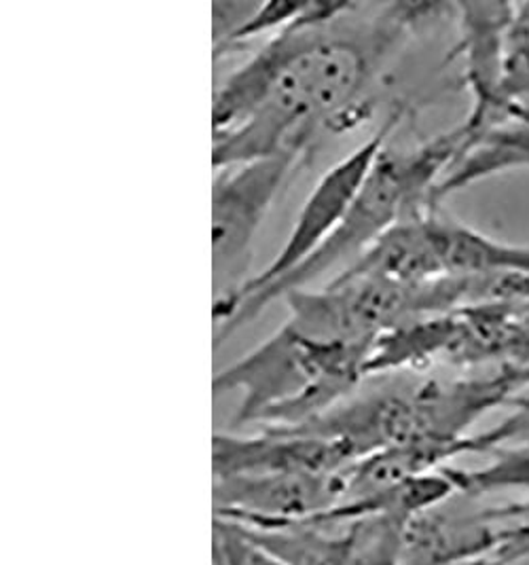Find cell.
<instances>
[{
	"instance_id": "obj_1",
	"label": "cell",
	"mask_w": 529,
	"mask_h": 565,
	"mask_svg": "<svg viewBox=\"0 0 529 565\" xmlns=\"http://www.w3.org/2000/svg\"><path fill=\"white\" fill-rule=\"evenodd\" d=\"M452 11L445 2H307L216 89L214 168L284 153L311 159L318 134L373 117L375 85L411 32Z\"/></svg>"
},
{
	"instance_id": "obj_2",
	"label": "cell",
	"mask_w": 529,
	"mask_h": 565,
	"mask_svg": "<svg viewBox=\"0 0 529 565\" xmlns=\"http://www.w3.org/2000/svg\"><path fill=\"white\" fill-rule=\"evenodd\" d=\"M369 380L364 390L309 424L311 433L346 445L356 460L390 447L470 437V426L483 415L528 394L529 364L468 377L396 371Z\"/></svg>"
},
{
	"instance_id": "obj_3",
	"label": "cell",
	"mask_w": 529,
	"mask_h": 565,
	"mask_svg": "<svg viewBox=\"0 0 529 565\" xmlns=\"http://www.w3.org/2000/svg\"><path fill=\"white\" fill-rule=\"evenodd\" d=\"M375 345L328 341L284 322L253 352L223 369L212 392H240L233 426L297 428L356 394Z\"/></svg>"
},
{
	"instance_id": "obj_4",
	"label": "cell",
	"mask_w": 529,
	"mask_h": 565,
	"mask_svg": "<svg viewBox=\"0 0 529 565\" xmlns=\"http://www.w3.org/2000/svg\"><path fill=\"white\" fill-rule=\"evenodd\" d=\"M464 142L466 131L457 126L409 151L394 153L385 147L348 216L328 237L325 246L290 276L265 292L242 301L231 320L216 329L214 343L221 345L229 334L248 324L272 301L303 290L307 284L318 280L348 258L358 260L399 223L434 210V189L443 180V172L452 170Z\"/></svg>"
},
{
	"instance_id": "obj_5",
	"label": "cell",
	"mask_w": 529,
	"mask_h": 565,
	"mask_svg": "<svg viewBox=\"0 0 529 565\" xmlns=\"http://www.w3.org/2000/svg\"><path fill=\"white\" fill-rule=\"evenodd\" d=\"M303 154L284 153L216 170L212 186V284L216 329L233 316L253 280L254 244L279 189Z\"/></svg>"
},
{
	"instance_id": "obj_6",
	"label": "cell",
	"mask_w": 529,
	"mask_h": 565,
	"mask_svg": "<svg viewBox=\"0 0 529 565\" xmlns=\"http://www.w3.org/2000/svg\"><path fill=\"white\" fill-rule=\"evenodd\" d=\"M403 113V106L394 108L390 117L383 121V126L369 140H364L358 149H353L348 157L337 161L320 177L299 210L284 246L277 250L274 260L261 274H254L253 280L242 290L237 306L251 297L265 292L267 288L284 280L286 276H290L307 258L316 255L325 246L328 237L348 216L379 154L385 149L388 138L401 124Z\"/></svg>"
},
{
	"instance_id": "obj_7",
	"label": "cell",
	"mask_w": 529,
	"mask_h": 565,
	"mask_svg": "<svg viewBox=\"0 0 529 565\" xmlns=\"http://www.w3.org/2000/svg\"><path fill=\"white\" fill-rule=\"evenodd\" d=\"M346 470L214 479V519L242 527L311 521L343 500Z\"/></svg>"
},
{
	"instance_id": "obj_8",
	"label": "cell",
	"mask_w": 529,
	"mask_h": 565,
	"mask_svg": "<svg viewBox=\"0 0 529 565\" xmlns=\"http://www.w3.org/2000/svg\"><path fill=\"white\" fill-rule=\"evenodd\" d=\"M356 462L332 438L297 428H261L251 437L219 433L212 438L214 479L251 475H330Z\"/></svg>"
},
{
	"instance_id": "obj_9",
	"label": "cell",
	"mask_w": 529,
	"mask_h": 565,
	"mask_svg": "<svg viewBox=\"0 0 529 565\" xmlns=\"http://www.w3.org/2000/svg\"><path fill=\"white\" fill-rule=\"evenodd\" d=\"M475 500L455 493L411 519L404 527L403 565H455L494 553L510 521L508 504L475 507Z\"/></svg>"
},
{
	"instance_id": "obj_10",
	"label": "cell",
	"mask_w": 529,
	"mask_h": 565,
	"mask_svg": "<svg viewBox=\"0 0 529 565\" xmlns=\"http://www.w3.org/2000/svg\"><path fill=\"white\" fill-rule=\"evenodd\" d=\"M459 39L449 60L462 57L464 81L473 96V110L462 124L466 138L500 126L506 34L515 2H454Z\"/></svg>"
},
{
	"instance_id": "obj_11",
	"label": "cell",
	"mask_w": 529,
	"mask_h": 565,
	"mask_svg": "<svg viewBox=\"0 0 529 565\" xmlns=\"http://www.w3.org/2000/svg\"><path fill=\"white\" fill-rule=\"evenodd\" d=\"M432 250L445 276L529 274V248L512 246L443 216L438 207L426 214Z\"/></svg>"
},
{
	"instance_id": "obj_12",
	"label": "cell",
	"mask_w": 529,
	"mask_h": 565,
	"mask_svg": "<svg viewBox=\"0 0 529 565\" xmlns=\"http://www.w3.org/2000/svg\"><path fill=\"white\" fill-rule=\"evenodd\" d=\"M229 525L279 565H348L346 525L330 527L307 521L267 527Z\"/></svg>"
},
{
	"instance_id": "obj_13",
	"label": "cell",
	"mask_w": 529,
	"mask_h": 565,
	"mask_svg": "<svg viewBox=\"0 0 529 565\" xmlns=\"http://www.w3.org/2000/svg\"><path fill=\"white\" fill-rule=\"evenodd\" d=\"M403 514L379 513L343 523L348 530V565H403Z\"/></svg>"
},
{
	"instance_id": "obj_14",
	"label": "cell",
	"mask_w": 529,
	"mask_h": 565,
	"mask_svg": "<svg viewBox=\"0 0 529 565\" xmlns=\"http://www.w3.org/2000/svg\"><path fill=\"white\" fill-rule=\"evenodd\" d=\"M454 481L457 493L480 498L496 491H523L529 493V443L517 447H500L494 460L483 468H443Z\"/></svg>"
},
{
	"instance_id": "obj_15",
	"label": "cell",
	"mask_w": 529,
	"mask_h": 565,
	"mask_svg": "<svg viewBox=\"0 0 529 565\" xmlns=\"http://www.w3.org/2000/svg\"><path fill=\"white\" fill-rule=\"evenodd\" d=\"M529 103V2H515L506 34L505 73L500 87L502 113Z\"/></svg>"
},
{
	"instance_id": "obj_16",
	"label": "cell",
	"mask_w": 529,
	"mask_h": 565,
	"mask_svg": "<svg viewBox=\"0 0 529 565\" xmlns=\"http://www.w3.org/2000/svg\"><path fill=\"white\" fill-rule=\"evenodd\" d=\"M214 564L279 565L258 548H254L228 521L214 519Z\"/></svg>"
},
{
	"instance_id": "obj_17",
	"label": "cell",
	"mask_w": 529,
	"mask_h": 565,
	"mask_svg": "<svg viewBox=\"0 0 529 565\" xmlns=\"http://www.w3.org/2000/svg\"><path fill=\"white\" fill-rule=\"evenodd\" d=\"M508 509L510 521L494 555L505 565L521 564L529 559V500L508 502Z\"/></svg>"
},
{
	"instance_id": "obj_18",
	"label": "cell",
	"mask_w": 529,
	"mask_h": 565,
	"mask_svg": "<svg viewBox=\"0 0 529 565\" xmlns=\"http://www.w3.org/2000/svg\"><path fill=\"white\" fill-rule=\"evenodd\" d=\"M455 565H505L494 553H489V555H480V557H475V559H468V562H462V564Z\"/></svg>"
}]
</instances>
